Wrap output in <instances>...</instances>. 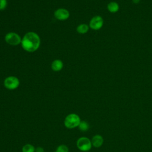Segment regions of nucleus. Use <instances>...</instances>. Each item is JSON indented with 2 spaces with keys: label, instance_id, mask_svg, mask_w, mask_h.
<instances>
[{
  "label": "nucleus",
  "instance_id": "obj_16",
  "mask_svg": "<svg viewBox=\"0 0 152 152\" xmlns=\"http://www.w3.org/2000/svg\"><path fill=\"white\" fill-rule=\"evenodd\" d=\"M35 152H45V150L42 147H37L35 150Z\"/></svg>",
  "mask_w": 152,
  "mask_h": 152
},
{
  "label": "nucleus",
  "instance_id": "obj_12",
  "mask_svg": "<svg viewBox=\"0 0 152 152\" xmlns=\"http://www.w3.org/2000/svg\"><path fill=\"white\" fill-rule=\"evenodd\" d=\"M78 129L83 131V132H85V131H87L88 130L89 128H90V125H89V124L86 121H81L78 126Z\"/></svg>",
  "mask_w": 152,
  "mask_h": 152
},
{
  "label": "nucleus",
  "instance_id": "obj_3",
  "mask_svg": "<svg viewBox=\"0 0 152 152\" xmlns=\"http://www.w3.org/2000/svg\"><path fill=\"white\" fill-rule=\"evenodd\" d=\"M76 145L77 148L83 152L89 151L92 147L91 140L87 137L78 138L76 142Z\"/></svg>",
  "mask_w": 152,
  "mask_h": 152
},
{
  "label": "nucleus",
  "instance_id": "obj_15",
  "mask_svg": "<svg viewBox=\"0 0 152 152\" xmlns=\"http://www.w3.org/2000/svg\"><path fill=\"white\" fill-rule=\"evenodd\" d=\"M7 5V0H0V10H4Z\"/></svg>",
  "mask_w": 152,
  "mask_h": 152
},
{
  "label": "nucleus",
  "instance_id": "obj_10",
  "mask_svg": "<svg viewBox=\"0 0 152 152\" xmlns=\"http://www.w3.org/2000/svg\"><path fill=\"white\" fill-rule=\"evenodd\" d=\"M107 10L111 13H116L119 10V4L114 1H112L109 2L107 5Z\"/></svg>",
  "mask_w": 152,
  "mask_h": 152
},
{
  "label": "nucleus",
  "instance_id": "obj_14",
  "mask_svg": "<svg viewBox=\"0 0 152 152\" xmlns=\"http://www.w3.org/2000/svg\"><path fill=\"white\" fill-rule=\"evenodd\" d=\"M55 152H69V148L66 145L61 144L57 147Z\"/></svg>",
  "mask_w": 152,
  "mask_h": 152
},
{
  "label": "nucleus",
  "instance_id": "obj_8",
  "mask_svg": "<svg viewBox=\"0 0 152 152\" xmlns=\"http://www.w3.org/2000/svg\"><path fill=\"white\" fill-rule=\"evenodd\" d=\"M91 141L92 146L95 148H99L103 145L104 142V139L102 135L99 134H96L92 137Z\"/></svg>",
  "mask_w": 152,
  "mask_h": 152
},
{
  "label": "nucleus",
  "instance_id": "obj_7",
  "mask_svg": "<svg viewBox=\"0 0 152 152\" xmlns=\"http://www.w3.org/2000/svg\"><path fill=\"white\" fill-rule=\"evenodd\" d=\"M70 14L68 10L65 8H59L54 12L55 17L61 21H64L67 20L69 17Z\"/></svg>",
  "mask_w": 152,
  "mask_h": 152
},
{
  "label": "nucleus",
  "instance_id": "obj_4",
  "mask_svg": "<svg viewBox=\"0 0 152 152\" xmlns=\"http://www.w3.org/2000/svg\"><path fill=\"white\" fill-rule=\"evenodd\" d=\"M4 87L10 90H14L20 86L19 79L15 76H9L5 78L4 81Z\"/></svg>",
  "mask_w": 152,
  "mask_h": 152
},
{
  "label": "nucleus",
  "instance_id": "obj_13",
  "mask_svg": "<svg viewBox=\"0 0 152 152\" xmlns=\"http://www.w3.org/2000/svg\"><path fill=\"white\" fill-rule=\"evenodd\" d=\"M35 147L31 144H26L22 147V152H35Z\"/></svg>",
  "mask_w": 152,
  "mask_h": 152
},
{
  "label": "nucleus",
  "instance_id": "obj_6",
  "mask_svg": "<svg viewBox=\"0 0 152 152\" xmlns=\"http://www.w3.org/2000/svg\"><path fill=\"white\" fill-rule=\"evenodd\" d=\"M104 21L103 18L100 15L94 16L90 21L89 27L94 30H100L103 26Z\"/></svg>",
  "mask_w": 152,
  "mask_h": 152
},
{
  "label": "nucleus",
  "instance_id": "obj_1",
  "mask_svg": "<svg viewBox=\"0 0 152 152\" xmlns=\"http://www.w3.org/2000/svg\"><path fill=\"white\" fill-rule=\"evenodd\" d=\"M21 45L24 50L28 52H34L40 47V38L36 33L29 31L24 35Z\"/></svg>",
  "mask_w": 152,
  "mask_h": 152
},
{
  "label": "nucleus",
  "instance_id": "obj_17",
  "mask_svg": "<svg viewBox=\"0 0 152 152\" xmlns=\"http://www.w3.org/2000/svg\"><path fill=\"white\" fill-rule=\"evenodd\" d=\"M141 0H132V2L134 4H138Z\"/></svg>",
  "mask_w": 152,
  "mask_h": 152
},
{
  "label": "nucleus",
  "instance_id": "obj_11",
  "mask_svg": "<svg viewBox=\"0 0 152 152\" xmlns=\"http://www.w3.org/2000/svg\"><path fill=\"white\" fill-rule=\"evenodd\" d=\"M89 30V26L83 23L77 27V31L80 34H85L88 32Z\"/></svg>",
  "mask_w": 152,
  "mask_h": 152
},
{
  "label": "nucleus",
  "instance_id": "obj_9",
  "mask_svg": "<svg viewBox=\"0 0 152 152\" xmlns=\"http://www.w3.org/2000/svg\"><path fill=\"white\" fill-rule=\"evenodd\" d=\"M64 67V63L60 59H55L51 64V68L53 71H59Z\"/></svg>",
  "mask_w": 152,
  "mask_h": 152
},
{
  "label": "nucleus",
  "instance_id": "obj_18",
  "mask_svg": "<svg viewBox=\"0 0 152 152\" xmlns=\"http://www.w3.org/2000/svg\"><path fill=\"white\" fill-rule=\"evenodd\" d=\"M85 152H89V151H85Z\"/></svg>",
  "mask_w": 152,
  "mask_h": 152
},
{
  "label": "nucleus",
  "instance_id": "obj_5",
  "mask_svg": "<svg viewBox=\"0 0 152 152\" xmlns=\"http://www.w3.org/2000/svg\"><path fill=\"white\" fill-rule=\"evenodd\" d=\"M21 40L20 36L15 32H9L5 36L6 43L11 46H17L21 44Z\"/></svg>",
  "mask_w": 152,
  "mask_h": 152
},
{
  "label": "nucleus",
  "instance_id": "obj_2",
  "mask_svg": "<svg viewBox=\"0 0 152 152\" xmlns=\"http://www.w3.org/2000/svg\"><path fill=\"white\" fill-rule=\"evenodd\" d=\"M81 121V118L78 114L71 113L66 116L64 121V124L66 128L72 129L78 127Z\"/></svg>",
  "mask_w": 152,
  "mask_h": 152
}]
</instances>
